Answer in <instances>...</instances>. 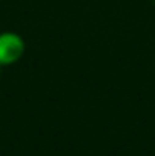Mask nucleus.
I'll return each instance as SVG.
<instances>
[{"mask_svg":"<svg viewBox=\"0 0 155 156\" xmlns=\"http://www.w3.org/2000/svg\"><path fill=\"white\" fill-rule=\"evenodd\" d=\"M26 52V43L17 32H0V67H8L21 59Z\"/></svg>","mask_w":155,"mask_h":156,"instance_id":"1","label":"nucleus"}]
</instances>
